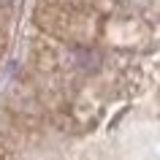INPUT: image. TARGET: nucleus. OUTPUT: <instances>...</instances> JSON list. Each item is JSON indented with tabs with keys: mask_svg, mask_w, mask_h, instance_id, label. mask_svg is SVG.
Masks as SVG:
<instances>
[{
	"mask_svg": "<svg viewBox=\"0 0 160 160\" xmlns=\"http://www.w3.org/2000/svg\"><path fill=\"white\" fill-rule=\"evenodd\" d=\"M17 0H0V8H8V6H14Z\"/></svg>",
	"mask_w": 160,
	"mask_h": 160,
	"instance_id": "5",
	"label": "nucleus"
},
{
	"mask_svg": "<svg viewBox=\"0 0 160 160\" xmlns=\"http://www.w3.org/2000/svg\"><path fill=\"white\" fill-rule=\"evenodd\" d=\"M35 25L41 27L49 38H60V41L71 43H90L95 38L98 25L95 17L82 8H65V6H38L35 8Z\"/></svg>",
	"mask_w": 160,
	"mask_h": 160,
	"instance_id": "1",
	"label": "nucleus"
},
{
	"mask_svg": "<svg viewBox=\"0 0 160 160\" xmlns=\"http://www.w3.org/2000/svg\"><path fill=\"white\" fill-rule=\"evenodd\" d=\"M33 60H35V65L41 68V71L52 73V71H57L60 62H62V52H60V46L54 41L38 38V41L33 43Z\"/></svg>",
	"mask_w": 160,
	"mask_h": 160,
	"instance_id": "2",
	"label": "nucleus"
},
{
	"mask_svg": "<svg viewBox=\"0 0 160 160\" xmlns=\"http://www.w3.org/2000/svg\"><path fill=\"white\" fill-rule=\"evenodd\" d=\"M6 46H8V35H6L3 30H0V54L6 52Z\"/></svg>",
	"mask_w": 160,
	"mask_h": 160,
	"instance_id": "4",
	"label": "nucleus"
},
{
	"mask_svg": "<svg viewBox=\"0 0 160 160\" xmlns=\"http://www.w3.org/2000/svg\"><path fill=\"white\" fill-rule=\"evenodd\" d=\"M0 160H14V149H11L8 141L0 138Z\"/></svg>",
	"mask_w": 160,
	"mask_h": 160,
	"instance_id": "3",
	"label": "nucleus"
}]
</instances>
